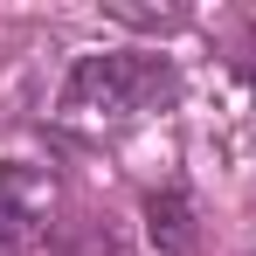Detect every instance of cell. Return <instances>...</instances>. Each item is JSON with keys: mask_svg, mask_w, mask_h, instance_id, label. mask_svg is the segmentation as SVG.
Listing matches in <instances>:
<instances>
[{"mask_svg": "<svg viewBox=\"0 0 256 256\" xmlns=\"http://www.w3.org/2000/svg\"><path fill=\"white\" fill-rule=\"evenodd\" d=\"M180 62L166 48H90L62 70V90H56V118L70 125H132V118H152L180 104Z\"/></svg>", "mask_w": 256, "mask_h": 256, "instance_id": "1", "label": "cell"}, {"mask_svg": "<svg viewBox=\"0 0 256 256\" xmlns=\"http://www.w3.org/2000/svg\"><path fill=\"white\" fill-rule=\"evenodd\" d=\"M62 180L42 160H0V256H28L56 242Z\"/></svg>", "mask_w": 256, "mask_h": 256, "instance_id": "2", "label": "cell"}, {"mask_svg": "<svg viewBox=\"0 0 256 256\" xmlns=\"http://www.w3.org/2000/svg\"><path fill=\"white\" fill-rule=\"evenodd\" d=\"M138 222H146V242L160 256H201V201L187 180H160L138 194Z\"/></svg>", "mask_w": 256, "mask_h": 256, "instance_id": "3", "label": "cell"}, {"mask_svg": "<svg viewBox=\"0 0 256 256\" xmlns=\"http://www.w3.org/2000/svg\"><path fill=\"white\" fill-rule=\"evenodd\" d=\"M104 14H111L118 28H138V35H173V28L194 21L187 7H132V0H104Z\"/></svg>", "mask_w": 256, "mask_h": 256, "instance_id": "4", "label": "cell"}, {"mask_svg": "<svg viewBox=\"0 0 256 256\" xmlns=\"http://www.w3.org/2000/svg\"><path fill=\"white\" fill-rule=\"evenodd\" d=\"M222 62H228V76L236 84H256V7L228 28V42H222Z\"/></svg>", "mask_w": 256, "mask_h": 256, "instance_id": "5", "label": "cell"}, {"mask_svg": "<svg viewBox=\"0 0 256 256\" xmlns=\"http://www.w3.org/2000/svg\"><path fill=\"white\" fill-rule=\"evenodd\" d=\"M70 228H76L84 242H76V250H48V256H125V250H118V236H111V222H97V214L70 222Z\"/></svg>", "mask_w": 256, "mask_h": 256, "instance_id": "6", "label": "cell"}]
</instances>
